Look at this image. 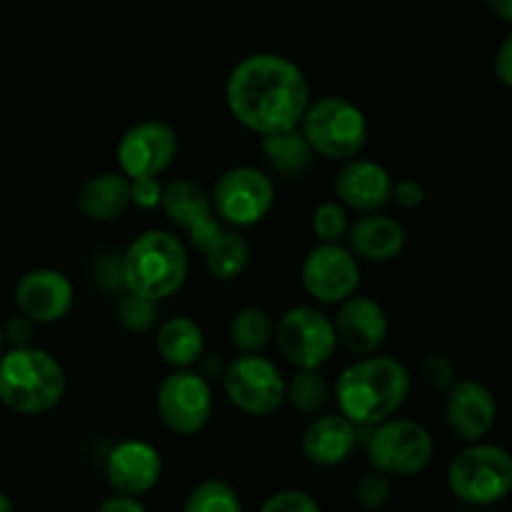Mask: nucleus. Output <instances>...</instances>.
<instances>
[{"instance_id":"nucleus-1","label":"nucleus","mask_w":512,"mask_h":512,"mask_svg":"<svg viewBox=\"0 0 512 512\" xmlns=\"http://www.w3.org/2000/svg\"><path fill=\"white\" fill-rule=\"evenodd\" d=\"M225 103L245 130L263 138L298 128L310 105V83L285 55L253 53L230 70Z\"/></svg>"},{"instance_id":"nucleus-2","label":"nucleus","mask_w":512,"mask_h":512,"mask_svg":"<svg viewBox=\"0 0 512 512\" xmlns=\"http://www.w3.org/2000/svg\"><path fill=\"white\" fill-rule=\"evenodd\" d=\"M410 393V373L390 355H360L335 383L338 410L358 428H373L393 418Z\"/></svg>"},{"instance_id":"nucleus-3","label":"nucleus","mask_w":512,"mask_h":512,"mask_svg":"<svg viewBox=\"0 0 512 512\" xmlns=\"http://www.w3.org/2000/svg\"><path fill=\"white\" fill-rule=\"evenodd\" d=\"M68 380L48 350L15 345L0 353V403L18 415H45L58 408Z\"/></svg>"},{"instance_id":"nucleus-4","label":"nucleus","mask_w":512,"mask_h":512,"mask_svg":"<svg viewBox=\"0 0 512 512\" xmlns=\"http://www.w3.org/2000/svg\"><path fill=\"white\" fill-rule=\"evenodd\" d=\"M125 293L160 303L188 280L190 258L183 240L168 230H145L120 255Z\"/></svg>"},{"instance_id":"nucleus-5","label":"nucleus","mask_w":512,"mask_h":512,"mask_svg":"<svg viewBox=\"0 0 512 512\" xmlns=\"http://www.w3.org/2000/svg\"><path fill=\"white\" fill-rule=\"evenodd\" d=\"M450 495L463 505L490 508L512 493V453L495 443H465L445 473Z\"/></svg>"},{"instance_id":"nucleus-6","label":"nucleus","mask_w":512,"mask_h":512,"mask_svg":"<svg viewBox=\"0 0 512 512\" xmlns=\"http://www.w3.org/2000/svg\"><path fill=\"white\" fill-rule=\"evenodd\" d=\"M300 128L315 155L338 163L358 158L368 143V118L358 105L340 95L310 100Z\"/></svg>"},{"instance_id":"nucleus-7","label":"nucleus","mask_w":512,"mask_h":512,"mask_svg":"<svg viewBox=\"0 0 512 512\" xmlns=\"http://www.w3.org/2000/svg\"><path fill=\"white\" fill-rule=\"evenodd\" d=\"M365 450L373 470H380L388 478H413L433 463L435 440L418 420L393 415L373 425Z\"/></svg>"},{"instance_id":"nucleus-8","label":"nucleus","mask_w":512,"mask_h":512,"mask_svg":"<svg viewBox=\"0 0 512 512\" xmlns=\"http://www.w3.org/2000/svg\"><path fill=\"white\" fill-rule=\"evenodd\" d=\"M278 353L295 370H320L330 363L338 348L333 318L313 305H295L285 310L273 330Z\"/></svg>"},{"instance_id":"nucleus-9","label":"nucleus","mask_w":512,"mask_h":512,"mask_svg":"<svg viewBox=\"0 0 512 512\" xmlns=\"http://www.w3.org/2000/svg\"><path fill=\"white\" fill-rule=\"evenodd\" d=\"M155 410L170 433L183 438L203 433L213 418V390L208 378L190 368L173 370L160 380Z\"/></svg>"},{"instance_id":"nucleus-10","label":"nucleus","mask_w":512,"mask_h":512,"mask_svg":"<svg viewBox=\"0 0 512 512\" xmlns=\"http://www.w3.org/2000/svg\"><path fill=\"white\" fill-rule=\"evenodd\" d=\"M215 215L230 228H253L273 210L275 185L268 173L253 165H235L225 170L213 185Z\"/></svg>"},{"instance_id":"nucleus-11","label":"nucleus","mask_w":512,"mask_h":512,"mask_svg":"<svg viewBox=\"0 0 512 512\" xmlns=\"http://www.w3.org/2000/svg\"><path fill=\"white\" fill-rule=\"evenodd\" d=\"M223 390L245 415L265 418L285 403V378L278 365L260 353H243L223 370Z\"/></svg>"},{"instance_id":"nucleus-12","label":"nucleus","mask_w":512,"mask_h":512,"mask_svg":"<svg viewBox=\"0 0 512 512\" xmlns=\"http://www.w3.org/2000/svg\"><path fill=\"white\" fill-rule=\"evenodd\" d=\"M300 278L315 303L340 305L358 290L360 265L348 245L320 243L305 255Z\"/></svg>"},{"instance_id":"nucleus-13","label":"nucleus","mask_w":512,"mask_h":512,"mask_svg":"<svg viewBox=\"0 0 512 512\" xmlns=\"http://www.w3.org/2000/svg\"><path fill=\"white\" fill-rule=\"evenodd\" d=\"M115 155L125 178H160L178 155V133L163 120H143L120 135Z\"/></svg>"},{"instance_id":"nucleus-14","label":"nucleus","mask_w":512,"mask_h":512,"mask_svg":"<svg viewBox=\"0 0 512 512\" xmlns=\"http://www.w3.org/2000/svg\"><path fill=\"white\" fill-rule=\"evenodd\" d=\"M160 208L170 223L185 230L190 245L200 253L225 230V223L215 215L210 193H205L193 180H173L165 185Z\"/></svg>"},{"instance_id":"nucleus-15","label":"nucleus","mask_w":512,"mask_h":512,"mask_svg":"<svg viewBox=\"0 0 512 512\" xmlns=\"http://www.w3.org/2000/svg\"><path fill=\"white\" fill-rule=\"evenodd\" d=\"M445 425L463 443H478L493 433L498 423V400L488 385L478 380H455L445 395Z\"/></svg>"},{"instance_id":"nucleus-16","label":"nucleus","mask_w":512,"mask_h":512,"mask_svg":"<svg viewBox=\"0 0 512 512\" xmlns=\"http://www.w3.org/2000/svg\"><path fill=\"white\" fill-rule=\"evenodd\" d=\"M73 303V283L68 275L55 268L28 270L15 285L18 313L25 315L30 323H58L70 313Z\"/></svg>"},{"instance_id":"nucleus-17","label":"nucleus","mask_w":512,"mask_h":512,"mask_svg":"<svg viewBox=\"0 0 512 512\" xmlns=\"http://www.w3.org/2000/svg\"><path fill=\"white\" fill-rule=\"evenodd\" d=\"M163 475V458L158 448L145 440H123L105 458V480L120 495L150 493Z\"/></svg>"},{"instance_id":"nucleus-18","label":"nucleus","mask_w":512,"mask_h":512,"mask_svg":"<svg viewBox=\"0 0 512 512\" xmlns=\"http://www.w3.org/2000/svg\"><path fill=\"white\" fill-rule=\"evenodd\" d=\"M393 175L375 160H345L335 175L338 203L358 213H380L393 200Z\"/></svg>"},{"instance_id":"nucleus-19","label":"nucleus","mask_w":512,"mask_h":512,"mask_svg":"<svg viewBox=\"0 0 512 512\" xmlns=\"http://www.w3.org/2000/svg\"><path fill=\"white\" fill-rule=\"evenodd\" d=\"M338 343L355 355H373L388 340V315L378 300L368 295H350L333 320Z\"/></svg>"},{"instance_id":"nucleus-20","label":"nucleus","mask_w":512,"mask_h":512,"mask_svg":"<svg viewBox=\"0 0 512 512\" xmlns=\"http://www.w3.org/2000/svg\"><path fill=\"white\" fill-rule=\"evenodd\" d=\"M358 445V425L350 423L343 413L315 415L303 430L300 448L308 463L318 468H335L353 455Z\"/></svg>"},{"instance_id":"nucleus-21","label":"nucleus","mask_w":512,"mask_h":512,"mask_svg":"<svg viewBox=\"0 0 512 512\" xmlns=\"http://www.w3.org/2000/svg\"><path fill=\"white\" fill-rule=\"evenodd\" d=\"M350 253L368 263H390L405 248V228L393 215L363 213L355 223H350L348 235Z\"/></svg>"},{"instance_id":"nucleus-22","label":"nucleus","mask_w":512,"mask_h":512,"mask_svg":"<svg viewBox=\"0 0 512 512\" xmlns=\"http://www.w3.org/2000/svg\"><path fill=\"white\" fill-rule=\"evenodd\" d=\"M130 205V178L123 173H98L78 190V210L93 223H110Z\"/></svg>"},{"instance_id":"nucleus-23","label":"nucleus","mask_w":512,"mask_h":512,"mask_svg":"<svg viewBox=\"0 0 512 512\" xmlns=\"http://www.w3.org/2000/svg\"><path fill=\"white\" fill-rule=\"evenodd\" d=\"M155 350L173 370L193 368L203 358V330L193 318L173 315V318L163 320L155 330Z\"/></svg>"},{"instance_id":"nucleus-24","label":"nucleus","mask_w":512,"mask_h":512,"mask_svg":"<svg viewBox=\"0 0 512 512\" xmlns=\"http://www.w3.org/2000/svg\"><path fill=\"white\" fill-rule=\"evenodd\" d=\"M260 148H263L265 160L270 168L280 175H300L308 170L310 160H313V148L305 140L303 130H283V133H270L260 138Z\"/></svg>"},{"instance_id":"nucleus-25","label":"nucleus","mask_w":512,"mask_h":512,"mask_svg":"<svg viewBox=\"0 0 512 512\" xmlns=\"http://www.w3.org/2000/svg\"><path fill=\"white\" fill-rule=\"evenodd\" d=\"M203 260L208 273L213 275L215 280H228L240 278L245 273L250 263V245L238 230L225 228L208 248L203 250Z\"/></svg>"},{"instance_id":"nucleus-26","label":"nucleus","mask_w":512,"mask_h":512,"mask_svg":"<svg viewBox=\"0 0 512 512\" xmlns=\"http://www.w3.org/2000/svg\"><path fill=\"white\" fill-rule=\"evenodd\" d=\"M273 320L263 308H240L238 313L230 318V343L240 350V353H263L268 343L273 340Z\"/></svg>"},{"instance_id":"nucleus-27","label":"nucleus","mask_w":512,"mask_h":512,"mask_svg":"<svg viewBox=\"0 0 512 512\" xmlns=\"http://www.w3.org/2000/svg\"><path fill=\"white\" fill-rule=\"evenodd\" d=\"M285 400L300 415H320L330 400V385L318 370H298L290 380H285Z\"/></svg>"},{"instance_id":"nucleus-28","label":"nucleus","mask_w":512,"mask_h":512,"mask_svg":"<svg viewBox=\"0 0 512 512\" xmlns=\"http://www.w3.org/2000/svg\"><path fill=\"white\" fill-rule=\"evenodd\" d=\"M183 512H245L238 490L218 478L203 480L190 490Z\"/></svg>"},{"instance_id":"nucleus-29","label":"nucleus","mask_w":512,"mask_h":512,"mask_svg":"<svg viewBox=\"0 0 512 512\" xmlns=\"http://www.w3.org/2000/svg\"><path fill=\"white\" fill-rule=\"evenodd\" d=\"M350 218L348 208L338 200L320 203L313 213V233L320 243H343L348 235Z\"/></svg>"},{"instance_id":"nucleus-30","label":"nucleus","mask_w":512,"mask_h":512,"mask_svg":"<svg viewBox=\"0 0 512 512\" xmlns=\"http://www.w3.org/2000/svg\"><path fill=\"white\" fill-rule=\"evenodd\" d=\"M118 320L130 333H148L158 323V303L140 295L125 293L118 300Z\"/></svg>"},{"instance_id":"nucleus-31","label":"nucleus","mask_w":512,"mask_h":512,"mask_svg":"<svg viewBox=\"0 0 512 512\" xmlns=\"http://www.w3.org/2000/svg\"><path fill=\"white\" fill-rule=\"evenodd\" d=\"M353 498L363 510H383L385 505L390 503V498H393V483H390L388 475L380 473V470H368V473L360 475V480L355 483Z\"/></svg>"},{"instance_id":"nucleus-32","label":"nucleus","mask_w":512,"mask_h":512,"mask_svg":"<svg viewBox=\"0 0 512 512\" xmlns=\"http://www.w3.org/2000/svg\"><path fill=\"white\" fill-rule=\"evenodd\" d=\"M258 512H323L320 503L305 490H278V493L270 495Z\"/></svg>"},{"instance_id":"nucleus-33","label":"nucleus","mask_w":512,"mask_h":512,"mask_svg":"<svg viewBox=\"0 0 512 512\" xmlns=\"http://www.w3.org/2000/svg\"><path fill=\"white\" fill-rule=\"evenodd\" d=\"M163 190L165 185L160 183V178H135L130 180V203H135L143 210L160 208Z\"/></svg>"},{"instance_id":"nucleus-34","label":"nucleus","mask_w":512,"mask_h":512,"mask_svg":"<svg viewBox=\"0 0 512 512\" xmlns=\"http://www.w3.org/2000/svg\"><path fill=\"white\" fill-rule=\"evenodd\" d=\"M423 375L435 385V388H445V390L458 380L455 378V365L450 363L443 353L428 355V360L423 363Z\"/></svg>"},{"instance_id":"nucleus-35","label":"nucleus","mask_w":512,"mask_h":512,"mask_svg":"<svg viewBox=\"0 0 512 512\" xmlns=\"http://www.w3.org/2000/svg\"><path fill=\"white\" fill-rule=\"evenodd\" d=\"M393 200L405 210H413L418 205H423L425 200V188L413 178H403L398 183H393Z\"/></svg>"},{"instance_id":"nucleus-36","label":"nucleus","mask_w":512,"mask_h":512,"mask_svg":"<svg viewBox=\"0 0 512 512\" xmlns=\"http://www.w3.org/2000/svg\"><path fill=\"white\" fill-rule=\"evenodd\" d=\"M495 78L500 85L512 90V33L505 35L498 53H495Z\"/></svg>"},{"instance_id":"nucleus-37","label":"nucleus","mask_w":512,"mask_h":512,"mask_svg":"<svg viewBox=\"0 0 512 512\" xmlns=\"http://www.w3.org/2000/svg\"><path fill=\"white\" fill-rule=\"evenodd\" d=\"M95 512H148V510H145V505L140 503V498L115 493L110 495V498H105Z\"/></svg>"},{"instance_id":"nucleus-38","label":"nucleus","mask_w":512,"mask_h":512,"mask_svg":"<svg viewBox=\"0 0 512 512\" xmlns=\"http://www.w3.org/2000/svg\"><path fill=\"white\" fill-rule=\"evenodd\" d=\"M485 5H488L495 18L512 25V0H485Z\"/></svg>"},{"instance_id":"nucleus-39","label":"nucleus","mask_w":512,"mask_h":512,"mask_svg":"<svg viewBox=\"0 0 512 512\" xmlns=\"http://www.w3.org/2000/svg\"><path fill=\"white\" fill-rule=\"evenodd\" d=\"M0 512H15L13 500H10L5 493H0Z\"/></svg>"},{"instance_id":"nucleus-40","label":"nucleus","mask_w":512,"mask_h":512,"mask_svg":"<svg viewBox=\"0 0 512 512\" xmlns=\"http://www.w3.org/2000/svg\"><path fill=\"white\" fill-rule=\"evenodd\" d=\"M458 512H485L483 508H475V505H463Z\"/></svg>"},{"instance_id":"nucleus-41","label":"nucleus","mask_w":512,"mask_h":512,"mask_svg":"<svg viewBox=\"0 0 512 512\" xmlns=\"http://www.w3.org/2000/svg\"><path fill=\"white\" fill-rule=\"evenodd\" d=\"M3 345H5V330L3 325H0V353H3Z\"/></svg>"}]
</instances>
